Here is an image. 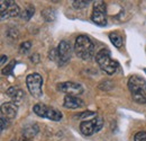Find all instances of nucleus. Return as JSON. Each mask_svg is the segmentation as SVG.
<instances>
[{"instance_id": "1", "label": "nucleus", "mask_w": 146, "mask_h": 141, "mask_svg": "<svg viewBox=\"0 0 146 141\" xmlns=\"http://www.w3.org/2000/svg\"><path fill=\"white\" fill-rule=\"evenodd\" d=\"M128 89L131 98L139 104H146V80L137 75H133L128 79Z\"/></svg>"}, {"instance_id": "2", "label": "nucleus", "mask_w": 146, "mask_h": 141, "mask_svg": "<svg viewBox=\"0 0 146 141\" xmlns=\"http://www.w3.org/2000/svg\"><path fill=\"white\" fill-rule=\"evenodd\" d=\"M75 54L82 60H90L94 54V45L87 35H79L74 43Z\"/></svg>"}, {"instance_id": "3", "label": "nucleus", "mask_w": 146, "mask_h": 141, "mask_svg": "<svg viewBox=\"0 0 146 141\" xmlns=\"http://www.w3.org/2000/svg\"><path fill=\"white\" fill-rule=\"evenodd\" d=\"M96 61L100 67V69L105 71L107 75H113L119 67V63L111 58V54L108 49H101L97 53Z\"/></svg>"}, {"instance_id": "4", "label": "nucleus", "mask_w": 146, "mask_h": 141, "mask_svg": "<svg viewBox=\"0 0 146 141\" xmlns=\"http://www.w3.org/2000/svg\"><path fill=\"white\" fill-rule=\"evenodd\" d=\"M33 111L39 117L48 119L51 121H61L63 117V114L58 109L45 104H36L33 107Z\"/></svg>"}, {"instance_id": "5", "label": "nucleus", "mask_w": 146, "mask_h": 141, "mask_svg": "<svg viewBox=\"0 0 146 141\" xmlns=\"http://www.w3.org/2000/svg\"><path fill=\"white\" fill-rule=\"evenodd\" d=\"M26 85L31 95L34 97H40L43 95V78L39 73L33 72L29 73L26 78Z\"/></svg>"}, {"instance_id": "6", "label": "nucleus", "mask_w": 146, "mask_h": 141, "mask_svg": "<svg viewBox=\"0 0 146 141\" xmlns=\"http://www.w3.org/2000/svg\"><path fill=\"white\" fill-rule=\"evenodd\" d=\"M104 120L100 116H96L89 121H83L80 123V131L83 136H92L101 130Z\"/></svg>"}, {"instance_id": "7", "label": "nucleus", "mask_w": 146, "mask_h": 141, "mask_svg": "<svg viewBox=\"0 0 146 141\" xmlns=\"http://www.w3.org/2000/svg\"><path fill=\"white\" fill-rule=\"evenodd\" d=\"M18 5L15 1L11 0H1L0 1V16L1 20H5L7 18L16 17L20 14Z\"/></svg>"}, {"instance_id": "8", "label": "nucleus", "mask_w": 146, "mask_h": 141, "mask_svg": "<svg viewBox=\"0 0 146 141\" xmlns=\"http://www.w3.org/2000/svg\"><path fill=\"white\" fill-rule=\"evenodd\" d=\"M91 20L98 26H106L107 17H106V5L104 1H96L93 3V11L91 15Z\"/></svg>"}, {"instance_id": "9", "label": "nucleus", "mask_w": 146, "mask_h": 141, "mask_svg": "<svg viewBox=\"0 0 146 141\" xmlns=\"http://www.w3.org/2000/svg\"><path fill=\"white\" fill-rule=\"evenodd\" d=\"M71 55H72V48L70 43L66 41H61L56 49V56H57L60 66L66 64L70 61Z\"/></svg>"}, {"instance_id": "10", "label": "nucleus", "mask_w": 146, "mask_h": 141, "mask_svg": "<svg viewBox=\"0 0 146 141\" xmlns=\"http://www.w3.org/2000/svg\"><path fill=\"white\" fill-rule=\"evenodd\" d=\"M57 89L61 93H64L66 96H78L83 93V87L80 84L73 83V81L62 83L57 86Z\"/></svg>"}, {"instance_id": "11", "label": "nucleus", "mask_w": 146, "mask_h": 141, "mask_svg": "<svg viewBox=\"0 0 146 141\" xmlns=\"http://www.w3.org/2000/svg\"><path fill=\"white\" fill-rule=\"evenodd\" d=\"M17 112H18V106L13 102L5 103L1 105V117L8 119L9 121L16 117Z\"/></svg>"}, {"instance_id": "12", "label": "nucleus", "mask_w": 146, "mask_h": 141, "mask_svg": "<svg viewBox=\"0 0 146 141\" xmlns=\"http://www.w3.org/2000/svg\"><path fill=\"white\" fill-rule=\"evenodd\" d=\"M63 106L65 108H71V109H78L84 106V103L81 98L78 96H65L64 97V103Z\"/></svg>"}, {"instance_id": "13", "label": "nucleus", "mask_w": 146, "mask_h": 141, "mask_svg": "<svg viewBox=\"0 0 146 141\" xmlns=\"http://www.w3.org/2000/svg\"><path fill=\"white\" fill-rule=\"evenodd\" d=\"M7 96H9L13 101V103L15 104H19L23 98H24V91L21 89L17 87V86H13V87H9L6 91Z\"/></svg>"}, {"instance_id": "14", "label": "nucleus", "mask_w": 146, "mask_h": 141, "mask_svg": "<svg viewBox=\"0 0 146 141\" xmlns=\"http://www.w3.org/2000/svg\"><path fill=\"white\" fill-rule=\"evenodd\" d=\"M37 132H38V126H37V124H35V123L28 124V125H26V126L23 129V133H24L25 138H27V139H31V138L35 137Z\"/></svg>"}, {"instance_id": "15", "label": "nucleus", "mask_w": 146, "mask_h": 141, "mask_svg": "<svg viewBox=\"0 0 146 141\" xmlns=\"http://www.w3.org/2000/svg\"><path fill=\"white\" fill-rule=\"evenodd\" d=\"M42 16L44 17V19L46 21H53L56 18V13H55L54 9H52V8H45L42 11Z\"/></svg>"}, {"instance_id": "16", "label": "nucleus", "mask_w": 146, "mask_h": 141, "mask_svg": "<svg viewBox=\"0 0 146 141\" xmlns=\"http://www.w3.org/2000/svg\"><path fill=\"white\" fill-rule=\"evenodd\" d=\"M34 13H35V8H34L33 6H28V7H26V8L20 13V17L23 18L24 20H29L31 18L33 17Z\"/></svg>"}, {"instance_id": "17", "label": "nucleus", "mask_w": 146, "mask_h": 141, "mask_svg": "<svg viewBox=\"0 0 146 141\" xmlns=\"http://www.w3.org/2000/svg\"><path fill=\"white\" fill-rule=\"evenodd\" d=\"M109 38L111 41V43L116 46V48H121L123 46V37L117 34V33H110L109 34Z\"/></svg>"}, {"instance_id": "18", "label": "nucleus", "mask_w": 146, "mask_h": 141, "mask_svg": "<svg viewBox=\"0 0 146 141\" xmlns=\"http://www.w3.org/2000/svg\"><path fill=\"white\" fill-rule=\"evenodd\" d=\"M89 2H90L89 0H74L73 1V7L76 8V9H82V8L88 7Z\"/></svg>"}, {"instance_id": "19", "label": "nucleus", "mask_w": 146, "mask_h": 141, "mask_svg": "<svg viewBox=\"0 0 146 141\" xmlns=\"http://www.w3.org/2000/svg\"><path fill=\"white\" fill-rule=\"evenodd\" d=\"M31 48H32V43L31 42H28V41L27 42H24L19 46V52L21 53V54H26L27 52L31 51Z\"/></svg>"}, {"instance_id": "20", "label": "nucleus", "mask_w": 146, "mask_h": 141, "mask_svg": "<svg viewBox=\"0 0 146 141\" xmlns=\"http://www.w3.org/2000/svg\"><path fill=\"white\" fill-rule=\"evenodd\" d=\"M16 63H17L16 61H11L5 69H2V75H3V76H9V75H11V73H13V69H14V67H15Z\"/></svg>"}, {"instance_id": "21", "label": "nucleus", "mask_w": 146, "mask_h": 141, "mask_svg": "<svg viewBox=\"0 0 146 141\" xmlns=\"http://www.w3.org/2000/svg\"><path fill=\"white\" fill-rule=\"evenodd\" d=\"M134 141H146V132L145 131H141L137 132L134 137Z\"/></svg>"}, {"instance_id": "22", "label": "nucleus", "mask_w": 146, "mask_h": 141, "mask_svg": "<svg viewBox=\"0 0 146 141\" xmlns=\"http://www.w3.org/2000/svg\"><path fill=\"white\" fill-rule=\"evenodd\" d=\"M93 115H96L94 112H92V111H86L83 113H80V114L75 115V117H78V119H86L88 116H93Z\"/></svg>"}, {"instance_id": "23", "label": "nucleus", "mask_w": 146, "mask_h": 141, "mask_svg": "<svg viewBox=\"0 0 146 141\" xmlns=\"http://www.w3.org/2000/svg\"><path fill=\"white\" fill-rule=\"evenodd\" d=\"M0 122H1V131H3L5 129H7L8 128V125H9V120L8 119H5V117H1V120H0Z\"/></svg>"}, {"instance_id": "24", "label": "nucleus", "mask_w": 146, "mask_h": 141, "mask_svg": "<svg viewBox=\"0 0 146 141\" xmlns=\"http://www.w3.org/2000/svg\"><path fill=\"white\" fill-rule=\"evenodd\" d=\"M6 61H7V55H1V64H2V66L5 64Z\"/></svg>"}, {"instance_id": "25", "label": "nucleus", "mask_w": 146, "mask_h": 141, "mask_svg": "<svg viewBox=\"0 0 146 141\" xmlns=\"http://www.w3.org/2000/svg\"><path fill=\"white\" fill-rule=\"evenodd\" d=\"M38 59H39V58H38V54H35L34 58H31V60H32V61H35V62L38 61Z\"/></svg>"}, {"instance_id": "26", "label": "nucleus", "mask_w": 146, "mask_h": 141, "mask_svg": "<svg viewBox=\"0 0 146 141\" xmlns=\"http://www.w3.org/2000/svg\"><path fill=\"white\" fill-rule=\"evenodd\" d=\"M20 141H32V140H31V139H27V138H23Z\"/></svg>"}, {"instance_id": "27", "label": "nucleus", "mask_w": 146, "mask_h": 141, "mask_svg": "<svg viewBox=\"0 0 146 141\" xmlns=\"http://www.w3.org/2000/svg\"><path fill=\"white\" fill-rule=\"evenodd\" d=\"M145 72H146V69H145Z\"/></svg>"}]
</instances>
